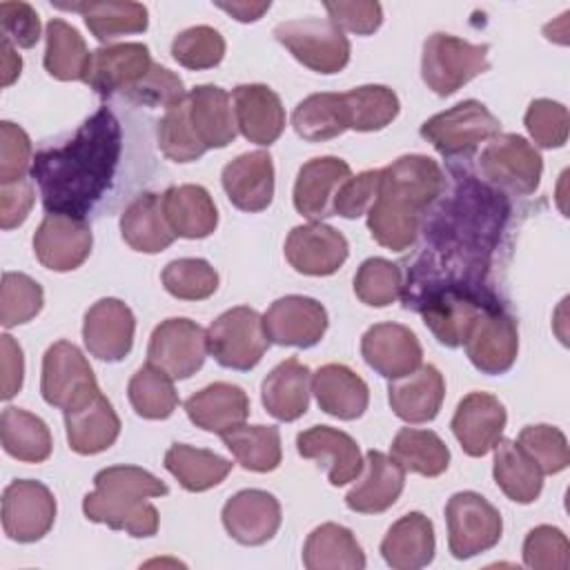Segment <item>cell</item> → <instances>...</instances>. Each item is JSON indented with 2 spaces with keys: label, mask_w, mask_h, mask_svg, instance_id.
Listing matches in <instances>:
<instances>
[{
  "label": "cell",
  "mask_w": 570,
  "mask_h": 570,
  "mask_svg": "<svg viewBox=\"0 0 570 570\" xmlns=\"http://www.w3.org/2000/svg\"><path fill=\"white\" fill-rule=\"evenodd\" d=\"M508 216L510 203L501 191L470 174L456 176L452 194L425 223L421 256L401 289L403 305L436 287L494 294L488 272Z\"/></svg>",
  "instance_id": "6da1fadb"
},
{
  "label": "cell",
  "mask_w": 570,
  "mask_h": 570,
  "mask_svg": "<svg viewBox=\"0 0 570 570\" xmlns=\"http://www.w3.org/2000/svg\"><path fill=\"white\" fill-rule=\"evenodd\" d=\"M122 151V129L111 109L94 111L60 147L36 151L31 178L47 214L85 218L111 187Z\"/></svg>",
  "instance_id": "7a4b0ae2"
},
{
  "label": "cell",
  "mask_w": 570,
  "mask_h": 570,
  "mask_svg": "<svg viewBox=\"0 0 570 570\" xmlns=\"http://www.w3.org/2000/svg\"><path fill=\"white\" fill-rule=\"evenodd\" d=\"M445 176L436 160L407 154L381 169L379 194L367 209L372 238L392 252H405L421 232V216L443 194Z\"/></svg>",
  "instance_id": "3957f363"
},
{
  "label": "cell",
  "mask_w": 570,
  "mask_h": 570,
  "mask_svg": "<svg viewBox=\"0 0 570 570\" xmlns=\"http://www.w3.org/2000/svg\"><path fill=\"white\" fill-rule=\"evenodd\" d=\"M169 488L138 465H111L94 476V492L82 501V512L94 523L142 539L158 530V510L147 501L165 497Z\"/></svg>",
  "instance_id": "277c9868"
},
{
  "label": "cell",
  "mask_w": 570,
  "mask_h": 570,
  "mask_svg": "<svg viewBox=\"0 0 570 570\" xmlns=\"http://www.w3.org/2000/svg\"><path fill=\"white\" fill-rule=\"evenodd\" d=\"M501 305L494 294H476L456 287H436L414 296L405 307L416 309L423 316L425 327L445 347L463 345L476 316Z\"/></svg>",
  "instance_id": "5b68a950"
},
{
  "label": "cell",
  "mask_w": 570,
  "mask_h": 570,
  "mask_svg": "<svg viewBox=\"0 0 570 570\" xmlns=\"http://www.w3.org/2000/svg\"><path fill=\"white\" fill-rule=\"evenodd\" d=\"M479 171L483 183L501 194L530 196L539 187L543 158L523 136L497 134L481 149Z\"/></svg>",
  "instance_id": "8992f818"
},
{
  "label": "cell",
  "mask_w": 570,
  "mask_h": 570,
  "mask_svg": "<svg viewBox=\"0 0 570 570\" xmlns=\"http://www.w3.org/2000/svg\"><path fill=\"white\" fill-rule=\"evenodd\" d=\"M488 51V45H472L452 33H432L423 42V82L436 96H450L490 69Z\"/></svg>",
  "instance_id": "52a82bcc"
},
{
  "label": "cell",
  "mask_w": 570,
  "mask_h": 570,
  "mask_svg": "<svg viewBox=\"0 0 570 570\" xmlns=\"http://www.w3.org/2000/svg\"><path fill=\"white\" fill-rule=\"evenodd\" d=\"M276 40L307 69L338 73L350 62V40L330 18H296L276 24Z\"/></svg>",
  "instance_id": "ba28073f"
},
{
  "label": "cell",
  "mask_w": 570,
  "mask_h": 570,
  "mask_svg": "<svg viewBox=\"0 0 570 570\" xmlns=\"http://www.w3.org/2000/svg\"><path fill=\"white\" fill-rule=\"evenodd\" d=\"M269 341L263 330V316L238 305L223 312L207 327V350L218 365L229 370H252L258 365Z\"/></svg>",
  "instance_id": "9c48e42d"
},
{
  "label": "cell",
  "mask_w": 570,
  "mask_h": 570,
  "mask_svg": "<svg viewBox=\"0 0 570 570\" xmlns=\"http://www.w3.org/2000/svg\"><path fill=\"white\" fill-rule=\"evenodd\" d=\"M501 129L499 118L479 100H463L421 125V136L443 156H465Z\"/></svg>",
  "instance_id": "30bf717a"
},
{
  "label": "cell",
  "mask_w": 570,
  "mask_h": 570,
  "mask_svg": "<svg viewBox=\"0 0 570 570\" xmlns=\"http://www.w3.org/2000/svg\"><path fill=\"white\" fill-rule=\"evenodd\" d=\"M40 392L49 405L62 412L76 410L100 394L89 361L69 341H56L45 352Z\"/></svg>",
  "instance_id": "8fae6325"
},
{
  "label": "cell",
  "mask_w": 570,
  "mask_h": 570,
  "mask_svg": "<svg viewBox=\"0 0 570 570\" xmlns=\"http://www.w3.org/2000/svg\"><path fill=\"white\" fill-rule=\"evenodd\" d=\"M448 548L454 559H470L494 548L503 532L499 510L476 492H456L445 505Z\"/></svg>",
  "instance_id": "7c38bea8"
},
{
  "label": "cell",
  "mask_w": 570,
  "mask_h": 570,
  "mask_svg": "<svg viewBox=\"0 0 570 570\" xmlns=\"http://www.w3.org/2000/svg\"><path fill=\"white\" fill-rule=\"evenodd\" d=\"M154 65L149 47L142 42L107 45L91 51L85 82L102 98L120 94L131 100L151 73Z\"/></svg>",
  "instance_id": "4fadbf2b"
},
{
  "label": "cell",
  "mask_w": 570,
  "mask_h": 570,
  "mask_svg": "<svg viewBox=\"0 0 570 570\" xmlns=\"http://www.w3.org/2000/svg\"><path fill=\"white\" fill-rule=\"evenodd\" d=\"M207 352V330L189 318H167L149 336L147 363L180 381L203 367Z\"/></svg>",
  "instance_id": "5bb4252c"
},
{
  "label": "cell",
  "mask_w": 570,
  "mask_h": 570,
  "mask_svg": "<svg viewBox=\"0 0 570 570\" xmlns=\"http://www.w3.org/2000/svg\"><path fill=\"white\" fill-rule=\"evenodd\" d=\"M56 521L51 490L33 479H16L2 492V530L18 543L40 541Z\"/></svg>",
  "instance_id": "9a60e30c"
},
{
  "label": "cell",
  "mask_w": 570,
  "mask_h": 570,
  "mask_svg": "<svg viewBox=\"0 0 570 570\" xmlns=\"http://www.w3.org/2000/svg\"><path fill=\"white\" fill-rule=\"evenodd\" d=\"M463 345L470 363L479 372L503 374L517 361V352H519L517 321L503 309V305L488 307L472 323Z\"/></svg>",
  "instance_id": "2e32d148"
},
{
  "label": "cell",
  "mask_w": 570,
  "mask_h": 570,
  "mask_svg": "<svg viewBox=\"0 0 570 570\" xmlns=\"http://www.w3.org/2000/svg\"><path fill=\"white\" fill-rule=\"evenodd\" d=\"M94 245L91 227L85 218L69 214H47L33 234V254L47 269L71 272L80 267Z\"/></svg>",
  "instance_id": "e0dca14e"
},
{
  "label": "cell",
  "mask_w": 570,
  "mask_h": 570,
  "mask_svg": "<svg viewBox=\"0 0 570 570\" xmlns=\"http://www.w3.org/2000/svg\"><path fill=\"white\" fill-rule=\"evenodd\" d=\"M263 330L269 343L312 347L327 330V312L316 298L289 294L269 305L263 314Z\"/></svg>",
  "instance_id": "ac0fdd59"
},
{
  "label": "cell",
  "mask_w": 570,
  "mask_h": 570,
  "mask_svg": "<svg viewBox=\"0 0 570 570\" xmlns=\"http://www.w3.org/2000/svg\"><path fill=\"white\" fill-rule=\"evenodd\" d=\"M136 318L120 298L96 301L82 321V341L91 356L100 361H122L134 345Z\"/></svg>",
  "instance_id": "d6986e66"
},
{
  "label": "cell",
  "mask_w": 570,
  "mask_h": 570,
  "mask_svg": "<svg viewBox=\"0 0 570 570\" xmlns=\"http://www.w3.org/2000/svg\"><path fill=\"white\" fill-rule=\"evenodd\" d=\"M347 252L345 236L321 220L294 227L285 240L287 263L307 276L334 274L345 263Z\"/></svg>",
  "instance_id": "ffe728a7"
},
{
  "label": "cell",
  "mask_w": 570,
  "mask_h": 570,
  "mask_svg": "<svg viewBox=\"0 0 570 570\" xmlns=\"http://www.w3.org/2000/svg\"><path fill=\"white\" fill-rule=\"evenodd\" d=\"M505 407L488 392H470L456 405L452 416V432L470 456L488 454L505 430Z\"/></svg>",
  "instance_id": "44dd1931"
},
{
  "label": "cell",
  "mask_w": 570,
  "mask_h": 570,
  "mask_svg": "<svg viewBox=\"0 0 570 570\" xmlns=\"http://www.w3.org/2000/svg\"><path fill=\"white\" fill-rule=\"evenodd\" d=\"M365 363L385 379H399L421 365L423 350L416 334L401 323H376L361 338Z\"/></svg>",
  "instance_id": "7402d4cb"
},
{
  "label": "cell",
  "mask_w": 570,
  "mask_h": 570,
  "mask_svg": "<svg viewBox=\"0 0 570 570\" xmlns=\"http://www.w3.org/2000/svg\"><path fill=\"white\" fill-rule=\"evenodd\" d=\"M227 534L243 546H263L281 528V503L265 490H240L223 505Z\"/></svg>",
  "instance_id": "603a6c76"
},
{
  "label": "cell",
  "mask_w": 570,
  "mask_h": 570,
  "mask_svg": "<svg viewBox=\"0 0 570 570\" xmlns=\"http://www.w3.org/2000/svg\"><path fill=\"white\" fill-rule=\"evenodd\" d=\"M223 189L229 203L243 212H263L274 198V163L263 149L236 156L223 167Z\"/></svg>",
  "instance_id": "cb8c5ba5"
},
{
  "label": "cell",
  "mask_w": 570,
  "mask_h": 570,
  "mask_svg": "<svg viewBox=\"0 0 570 570\" xmlns=\"http://www.w3.org/2000/svg\"><path fill=\"white\" fill-rule=\"evenodd\" d=\"M296 450L305 459L318 461L327 470L332 485L354 481L363 470V459L356 441L330 425H312L296 436Z\"/></svg>",
  "instance_id": "d4e9b609"
},
{
  "label": "cell",
  "mask_w": 570,
  "mask_h": 570,
  "mask_svg": "<svg viewBox=\"0 0 570 570\" xmlns=\"http://www.w3.org/2000/svg\"><path fill=\"white\" fill-rule=\"evenodd\" d=\"M352 176L350 165L336 156H318L307 160L294 183V207L309 220H321L334 214V196Z\"/></svg>",
  "instance_id": "484cf974"
},
{
  "label": "cell",
  "mask_w": 570,
  "mask_h": 570,
  "mask_svg": "<svg viewBox=\"0 0 570 570\" xmlns=\"http://www.w3.org/2000/svg\"><path fill=\"white\" fill-rule=\"evenodd\" d=\"M187 118L198 138V142L207 149H220L234 142L238 134L236 114L232 107V98L223 87L216 85H198L187 96Z\"/></svg>",
  "instance_id": "4316f807"
},
{
  "label": "cell",
  "mask_w": 570,
  "mask_h": 570,
  "mask_svg": "<svg viewBox=\"0 0 570 570\" xmlns=\"http://www.w3.org/2000/svg\"><path fill=\"white\" fill-rule=\"evenodd\" d=\"M363 476L345 494L350 510L361 514H379L396 503L405 485V470L387 454L370 450L363 461Z\"/></svg>",
  "instance_id": "83f0119b"
},
{
  "label": "cell",
  "mask_w": 570,
  "mask_h": 570,
  "mask_svg": "<svg viewBox=\"0 0 570 570\" xmlns=\"http://www.w3.org/2000/svg\"><path fill=\"white\" fill-rule=\"evenodd\" d=\"M238 131L256 145H272L285 129V109L274 89L261 82L238 85L232 91Z\"/></svg>",
  "instance_id": "f1b7e54d"
},
{
  "label": "cell",
  "mask_w": 570,
  "mask_h": 570,
  "mask_svg": "<svg viewBox=\"0 0 570 570\" xmlns=\"http://www.w3.org/2000/svg\"><path fill=\"white\" fill-rule=\"evenodd\" d=\"M445 381L434 365H419L414 372L392 379L387 401L392 412L405 423L432 421L443 403Z\"/></svg>",
  "instance_id": "f546056e"
},
{
  "label": "cell",
  "mask_w": 570,
  "mask_h": 570,
  "mask_svg": "<svg viewBox=\"0 0 570 570\" xmlns=\"http://www.w3.org/2000/svg\"><path fill=\"white\" fill-rule=\"evenodd\" d=\"M185 412L196 428L223 436L245 423L249 414V399L238 385L218 381L191 394L185 401Z\"/></svg>",
  "instance_id": "4dcf8cb0"
},
{
  "label": "cell",
  "mask_w": 570,
  "mask_h": 570,
  "mask_svg": "<svg viewBox=\"0 0 570 570\" xmlns=\"http://www.w3.org/2000/svg\"><path fill=\"white\" fill-rule=\"evenodd\" d=\"M312 392L318 407L341 421L363 416L370 403L367 383L347 365L327 363L312 374Z\"/></svg>",
  "instance_id": "1f68e13d"
},
{
  "label": "cell",
  "mask_w": 570,
  "mask_h": 570,
  "mask_svg": "<svg viewBox=\"0 0 570 570\" xmlns=\"http://www.w3.org/2000/svg\"><path fill=\"white\" fill-rule=\"evenodd\" d=\"M434 525L421 512L394 521L381 541V554L394 570H419L434 559Z\"/></svg>",
  "instance_id": "d6a6232c"
},
{
  "label": "cell",
  "mask_w": 570,
  "mask_h": 570,
  "mask_svg": "<svg viewBox=\"0 0 570 570\" xmlns=\"http://www.w3.org/2000/svg\"><path fill=\"white\" fill-rule=\"evenodd\" d=\"M312 372L298 358L278 363L263 381L261 396L265 410L278 421H296L307 412Z\"/></svg>",
  "instance_id": "836d02e7"
},
{
  "label": "cell",
  "mask_w": 570,
  "mask_h": 570,
  "mask_svg": "<svg viewBox=\"0 0 570 570\" xmlns=\"http://www.w3.org/2000/svg\"><path fill=\"white\" fill-rule=\"evenodd\" d=\"M67 441L78 454H98L114 445L120 434V419L105 394L65 412Z\"/></svg>",
  "instance_id": "e575fe53"
},
{
  "label": "cell",
  "mask_w": 570,
  "mask_h": 570,
  "mask_svg": "<svg viewBox=\"0 0 570 570\" xmlns=\"http://www.w3.org/2000/svg\"><path fill=\"white\" fill-rule=\"evenodd\" d=\"M120 234L131 249L142 254H158L169 247L176 234L165 218L163 196L154 191L136 196L120 216Z\"/></svg>",
  "instance_id": "d590c367"
},
{
  "label": "cell",
  "mask_w": 570,
  "mask_h": 570,
  "mask_svg": "<svg viewBox=\"0 0 570 570\" xmlns=\"http://www.w3.org/2000/svg\"><path fill=\"white\" fill-rule=\"evenodd\" d=\"M163 212L171 232L180 238H207L218 225L216 205L200 185L169 187L163 194Z\"/></svg>",
  "instance_id": "8d00e7d4"
},
{
  "label": "cell",
  "mask_w": 570,
  "mask_h": 570,
  "mask_svg": "<svg viewBox=\"0 0 570 570\" xmlns=\"http://www.w3.org/2000/svg\"><path fill=\"white\" fill-rule=\"evenodd\" d=\"M303 563L307 570H361L365 554L352 530L338 523H321L303 546Z\"/></svg>",
  "instance_id": "74e56055"
},
{
  "label": "cell",
  "mask_w": 570,
  "mask_h": 570,
  "mask_svg": "<svg viewBox=\"0 0 570 570\" xmlns=\"http://www.w3.org/2000/svg\"><path fill=\"white\" fill-rule=\"evenodd\" d=\"M58 9L78 11L100 42H111L127 33H140L149 24L147 7L140 2H56Z\"/></svg>",
  "instance_id": "f35d334b"
},
{
  "label": "cell",
  "mask_w": 570,
  "mask_h": 570,
  "mask_svg": "<svg viewBox=\"0 0 570 570\" xmlns=\"http://www.w3.org/2000/svg\"><path fill=\"white\" fill-rule=\"evenodd\" d=\"M494 450V483L517 503H532L543 488V472L512 439H499Z\"/></svg>",
  "instance_id": "ab89813d"
},
{
  "label": "cell",
  "mask_w": 570,
  "mask_h": 570,
  "mask_svg": "<svg viewBox=\"0 0 570 570\" xmlns=\"http://www.w3.org/2000/svg\"><path fill=\"white\" fill-rule=\"evenodd\" d=\"M0 439L4 452L24 463H42L51 454V434L47 423L22 407L7 405L2 410Z\"/></svg>",
  "instance_id": "60d3db41"
},
{
  "label": "cell",
  "mask_w": 570,
  "mask_h": 570,
  "mask_svg": "<svg viewBox=\"0 0 570 570\" xmlns=\"http://www.w3.org/2000/svg\"><path fill=\"white\" fill-rule=\"evenodd\" d=\"M165 468L189 492H203L225 481L232 472V463L212 450L194 448L187 443H174L165 452Z\"/></svg>",
  "instance_id": "b9f144b4"
},
{
  "label": "cell",
  "mask_w": 570,
  "mask_h": 570,
  "mask_svg": "<svg viewBox=\"0 0 570 570\" xmlns=\"http://www.w3.org/2000/svg\"><path fill=\"white\" fill-rule=\"evenodd\" d=\"M47 49H45V69L49 76L58 80H82L89 71L91 51L87 49L82 36L76 27L65 22L62 18H53L45 31Z\"/></svg>",
  "instance_id": "7bdbcfd3"
},
{
  "label": "cell",
  "mask_w": 570,
  "mask_h": 570,
  "mask_svg": "<svg viewBox=\"0 0 570 570\" xmlns=\"http://www.w3.org/2000/svg\"><path fill=\"white\" fill-rule=\"evenodd\" d=\"M392 459L421 476H439L450 465V450L432 430L401 428L392 441Z\"/></svg>",
  "instance_id": "ee69618b"
},
{
  "label": "cell",
  "mask_w": 570,
  "mask_h": 570,
  "mask_svg": "<svg viewBox=\"0 0 570 570\" xmlns=\"http://www.w3.org/2000/svg\"><path fill=\"white\" fill-rule=\"evenodd\" d=\"M223 443L249 472H272L281 465V432L274 425H238L223 434Z\"/></svg>",
  "instance_id": "f6af8a7d"
},
{
  "label": "cell",
  "mask_w": 570,
  "mask_h": 570,
  "mask_svg": "<svg viewBox=\"0 0 570 570\" xmlns=\"http://www.w3.org/2000/svg\"><path fill=\"white\" fill-rule=\"evenodd\" d=\"M294 131L307 142H323L347 129L341 94H312L301 100L292 114Z\"/></svg>",
  "instance_id": "bcb514c9"
},
{
  "label": "cell",
  "mask_w": 570,
  "mask_h": 570,
  "mask_svg": "<svg viewBox=\"0 0 570 570\" xmlns=\"http://www.w3.org/2000/svg\"><path fill=\"white\" fill-rule=\"evenodd\" d=\"M347 129L379 131L399 114V96L385 85H363L341 94Z\"/></svg>",
  "instance_id": "7dc6e473"
},
{
  "label": "cell",
  "mask_w": 570,
  "mask_h": 570,
  "mask_svg": "<svg viewBox=\"0 0 570 570\" xmlns=\"http://www.w3.org/2000/svg\"><path fill=\"white\" fill-rule=\"evenodd\" d=\"M127 396L134 412L142 419H167L178 405L174 379L154 365H142L127 385Z\"/></svg>",
  "instance_id": "c3c4849f"
},
{
  "label": "cell",
  "mask_w": 570,
  "mask_h": 570,
  "mask_svg": "<svg viewBox=\"0 0 570 570\" xmlns=\"http://www.w3.org/2000/svg\"><path fill=\"white\" fill-rule=\"evenodd\" d=\"M403 276L399 265L387 258H367L354 276V294L370 307H387L401 298Z\"/></svg>",
  "instance_id": "681fc988"
},
{
  "label": "cell",
  "mask_w": 570,
  "mask_h": 570,
  "mask_svg": "<svg viewBox=\"0 0 570 570\" xmlns=\"http://www.w3.org/2000/svg\"><path fill=\"white\" fill-rule=\"evenodd\" d=\"M165 289L180 301H203L218 289V274L205 258H176L163 269Z\"/></svg>",
  "instance_id": "f907efd6"
},
{
  "label": "cell",
  "mask_w": 570,
  "mask_h": 570,
  "mask_svg": "<svg viewBox=\"0 0 570 570\" xmlns=\"http://www.w3.org/2000/svg\"><path fill=\"white\" fill-rule=\"evenodd\" d=\"M45 303L42 287L22 272H4L0 285V323L16 327L29 323Z\"/></svg>",
  "instance_id": "816d5d0a"
},
{
  "label": "cell",
  "mask_w": 570,
  "mask_h": 570,
  "mask_svg": "<svg viewBox=\"0 0 570 570\" xmlns=\"http://www.w3.org/2000/svg\"><path fill=\"white\" fill-rule=\"evenodd\" d=\"M156 136L160 151L174 163H191L205 154V147L198 142L189 125L185 98L163 114V118L158 120Z\"/></svg>",
  "instance_id": "f5cc1de1"
},
{
  "label": "cell",
  "mask_w": 570,
  "mask_h": 570,
  "mask_svg": "<svg viewBox=\"0 0 570 570\" xmlns=\"http://www.w3.org/2000/svg\"><path fill=\"white\" fill-rule=\"evenodd\" d=\"M171 56L185 69H212L225 56V38L214 27L196 24L174 38Z\"/></svg>",
  "instance_id": "db71d44e"
},
{
  "label": "cell",
  "mask_w": 570,
  "mask_h": 570,
  "mask_svg": "<svg viewBox=\"0 0 570 570\" xmlns=\"http://www.w3.org/2000/svg\"><path fill=\"white\" fill-rule=\"evenodd\" d=\"M517 443L537 463V468L543 474H557L566 470L570 463L566 434L554 425H548V423L525 425L519 432Z\"/></svg>",
  "instance_id": "11a10c76"
},
{
  "label": "cell",
  "mask_w": 570,
  "mask_h": 570,
  "mask_svg": "<svg viewBox=\"0 0 570 570\" xmlns=\"http://www.w3.org/2000/svg\"><path fill=\"white\" fill-rule=\"evenodd\" d=\"M525 129L530 138L543 149L563 147L568 140V109L550 98H537L525 111Z\"/></svg>",
  "instance_id": "9f6ffc18"
},
{
  "label": "cell",
  "mask_w": 570,
  "mask_h": 570,
  "mask_svg": "<svg viewBox=\"0 0 570 570\" xmlns=\"http://www.w3.org/2000/svg\"><path fill=\"white\" fill-rule=\"evenodd\" d=\"M523 563L532 570H566L570 566V543L554 525H537L523 541Z\"/></svg>",
  "instance_id": "6f0895ef"
},
{
  "label": "cell",
  "mask_w": 570,
  "mask_h": 570,
  "mask_svg": "<svg viewBox=\"0 0 570 570\" xmlns=\"http://www.w3.org/2000/svg\"><path fill=\"white\" fill-rule=\"evenodd\" d=\"M31 156V140L20 125L9 120L0 122V183H13L24 178Z\"/></svg>",
  "instance_id": "680465c9"
},
{
  "label": "cell",
  "mask_w": 570,
  "mask_h": 570,
  "mask_svg": "<svg viewBox=\"0 0 570 570\" xmlns=\"http://www.w3.org/2000/svg\"><path fill=\"white\" fill-rule=\"evenodd\" d=\"M381 169H367L356 176H350L334 196V214L343 218H358L367 214L376 194H379Z\"/></svg>",
  "instance_id": "91938a15"
},
{
  "label": "cell",
  "mask_w": 570,
  "mask_h": 570,
  "mask_svg": "<svg viewBox=\"0 0 570 570\" xmlns=\"http://www.w3.org/2000/svg\"><path fill=\"white\" fill-rule=\"evenodd\" d=\"M0 24L2 38L9 40L13 47L29 49L40 38V18L29 2H0Z\"/></svg>",
  "instance_id": "94428289"
},
{
  "label": "cell",
  "mask_w": 570,
  "mask_h": 570,
  "mask_svg": "<svg viewBox=\"0 0 570 570\" xmlns=\"http://www.w3.org/2000/svg\"><path fill=\"white\" fill-rule=\"evenodd\" d=\"M330 20L341 29L356 36L374 33L383 22V7L379 2H323Z\"/></svg>",
  "instance_id": "6125c7cd"
},
{
  "label": "cell",
  "mask_w": 570,
  "mask_h": 570,
  "mask_svg": "<svg viewBox=\"0 0 570 570\" xmlns=\"http://www.w3.org/2000/svg\"><path fill=\"white\" fill-rule=\"evenodd\" d=\"M36 191L29 178H20L13 183H2L0 187V227L13 229L22 225L33 207Z\"/></svg>",
  "instance_id": "be15d7a7"
},
{
  "label": "cell",
  "mask_w": 570,
  "mask_h": 570,
  "mask_svg": "<svg viewBox=\"0 0 570 570\" xmlns=\"http://www.w3.org/2000/svg\"><path fill=\"white\" fill-rule=\"evenodd\" d=\"M0 363H2V399L9 401L20 392L22 376H24L22 347L9 334L0 336Z\"/></svg>",
  "instance_id": "e7e4bbea"
},
{
  "label": "cell",
  "mask_w": 570,
  "mask_h": 570,
  "mask_svg": "<svg viewBox=\"0 0 570 570\" xmlns=\"http://www.w3.org/2000/svg\"><path fill=\"white\" fill-rule=\"evenodd\" d=\"M218 9L227 11L232 18H236L238 22H256L267 9H269V0L267 2H247V0H234V2H216Z\"/></svg>",
  "instance_id": "03108f58"
},
{
  "label": "cell",
  "mask_w": 570,
  "mask_h": 570,
  "mask_svg": "<svg viewBox=\"0 0 570 570\" xmlns=\"http://www.w3.org/2000/svg\"><path fill=\"white\" fill-rule=\"evenodd\" d=\"M0 76H2V87H9L22 69V58L16 53L13 45L9 40H0Z\"/></svg>",
  "instance_id": "003e7915"
}]
</instances>
